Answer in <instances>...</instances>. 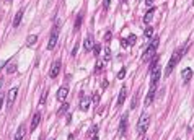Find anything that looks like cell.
Segmentation results:
<instances>
[{
  "mask_svg": "<svg viewBox=\"0 0 194 140\" xmlns=\"http://www.w3.org/2000/svg\"><path fill=\"white\" fill-rule=\"evenodd\" d=\"M186 52V49H176L175 52H173V55H171V59H170V62H168V65H166V69H165V75L166 77H170V73L175 70V67L178 65V62H179V59L183 57V54Z\"/></svg>",
  "mask_w": 194,
  "mask_h": 140,
  "instance_id": "6da1fadb",
  "label": "cell"
},
{
  "mask_svg": "<svg viewBox=\"0 0 194 140\" xmlns=\"http://www.w3.org/2000/svg\"><path fill=\"white\" fill-rule=\"evenodd\" d=\"M158 43H160L158 36L152 39V43L148 44V47L145 49V51H144V54H142V60H144V62H148V60H150V59L155 55V52H157V47H158Z\"/></svg>",
  "mask_w": 194,
  "mask_h": 140,
  "instance_id": "7a4b0ae2",
  "label": "cell"
},
{
  "mask_svg": "<svg viewBox=\"0 0 194 140\" xmlns=\"http://www.w3.org/2000/svg\"><path fill=\"white\" fill-rule=\"evenodd\" d=\"M148 122H150L148 114H142L140 119H139V122H137V134L139 135H145V132H147V129H148Z\"/></svg>",
  "mask_w": 194,
  "mask_h": 140,
  "instance_id": "3957f363",
  "label": "cell"
},
{
  "mask_svg": "<svg viewBox=\"0 0 194 140\" xmlns=\"http://www.w3.org/2000/svg\"><path fill=\"white\" fill-rule=\"evenodd\" d=\"M57 36H59V24H55L54 29H52V34H51V38H49V43H47V49H49V51H52L55 47V44H57Z\"/></svg>",
  "mask_w": 194,
  "mask_h": 140,
  "instance_id": "277c9868",
  "label": "cell"
},
{
  "mask_svg": "<svg viewBox=\"0 0 194 140\" xmlns=\"http://www.w3.org/2000/svg\"><path fill=\"white\" fill-rule=\"evenodd\" d=\"M160 77H162V72H160V67L157 65L153 70H150V86H157Z\"/></svg>",
  "mask_w": 194,
  "mask_h": 140,
  "instance_id": "5b68a950",
  "label": "cell"
},
{
  "mask_svg": "<svg viewBox=\"0 0 194 140\" xmlns=\"http://www.w3.org/2000/svg\"><path fill=\"white\" fill-rule=\"evenodd\" d=\"M16 94H18V88H12L8 91V94H7V108H13V103H15V98Z\"/></svg>",
  "mask_w": 194,
  "mask_h": 140,
  "instance_id": "8992f818",
  "label": "cell"
},
{
  "mask_svg": "<svg viewBox=\"0 0 194 140\" xmlns=\"http://www.w3.org/2000/svg\"><path fill=\"white\" fill-rule=\"evenodd\" d=\"M126 129H127V114H124V116L121 117V122H119V129H117V135H119V137H122V135L126 134Z\"/></svg>",
  "mask_w": 194,
  "mask_h": 140,
  "instance_id": "52a82bcc",
  "label": "cell"
},
{
  "mask_svg": "<svg viewBox=\"0 0 194 140\" xmlns=\"http://www.w3.org/2000/svg\"><path fill=\"white\" fill-rule=\"evenodd\" d=\"M59 70H60V60H55L52 65H51V70H49V77L51 78H55L59 75Z\"/></svg>",
  "mask_w": 194,
  "mask_h": 140,
  "instance_id": "ba28073f",
  "label": "cell"
},
{
  "mask_svg": "<svg viewBox=\"0 0 194 140\" xmlns=\"http://www.w3.org/2000/svg\"><path fill=\"white\" fill-rule=\"evenodd\" d=\"M90 104H91V99H90L88 96H82L80 98V103H78V108H80L82 111H88Z\"/></svg>",
  "mask_w": 194,
  "mask_h": 140,
  "instance_id": "9c48e42d",
  "label": "cell"
},
{
  "mask_svg": "<svg viewBox=\"0 0 194 140\" xmlns=\"http://www.w3.org/2000/svg\"><path fill=\"white\" fill-rule=\"evenodd\" d=\"M41 122V113L38 111V113H34V116L33 119H31V127H30V130L33 132V130H36V127H38V124Z\"/></svg>",
  "mask_w": 194,
  "mask_h": 140,
  "instance_id": "30bf717a",
  "label": "cell"
},
{
  "mask_svg": "<svg viewBox=\"0 0 194 140\" xmlns=\"http://www.w3.org/2000/svg\"><path fill=\"white\" fill-rule=\"evenodd\" d=\"M191 77H193V69L186 67V69L181 72V78H183V83H189V80H191Z\"/></svg>",
  "mask_w": 194,
  "mask_h": 140,
  "instance_id": "8fae6325",
  "label": "cell"
},
{
  "mask_svg": "<svg viewBox=\"0 0 194 140\" xmlns=\"http://www.w3.org/2000/svg\"><path fill=\"white\" fill-rule=\"evenodd\" d=\"M67 94H69V86H67V85L60 86V88H59V91H57V99H59V101H64Z\"/></svg>",
  "mask_w": 194,
  "mask_h": 140,
  "instance_id": "7c38bea8",
  "label": "cell"
},
{
  "mask_svg": "<svg viewBox=\"0 0 194 140\" xmlns=\"http://www.w3.org/2000/svg\"><path fill=\"white\" fill-rule=\"evenodd\" d=\"M155 90H157V86H150V91H148L147 98H145V106H150L152 101L155 99Z\"/></svg>",
  "mask_w": 194,
  "mask_h": 140,
  "instance_id": "4fadbf2b",
  "label": "cell"
},
{
  "mask_svg": "<svg viewBox=\"0 0 194 140\" xmlns=\"http://www.w3.org/2000/svg\"><path fill=\"white\" fill-rule=\"evenodd\" d=\"M126 94H127V88H126V86H122V88H121L119 96H117V101H116V106H117V108H119V106H122L124 99H126Z\"/></svg>",
  "mask_w": 194,
  "mask_h": 140,
  "instance_id": "5bb4252c",
  "label": "cell"
},
{
  "mask_svg": "<svg viewBox=\"0 0 194 140\" xmlns=\"http://www.w3.org/2000/svg\"><path fill=\"white\" fill-rule=\"evenodd\" d=\"M93 46H95V43H93V38H91V34H88V36L85 38L83 47H85V51H86V52H90V51L93 49Z\"/></svg>",
  "mask_w": 194,
  "mask_h": 140,
  "instance_id": "9a60e30c",
  "label": "cell"
},
{
  "mask_svg": "<svg viewBox=\"0 0 194 140\" xmlns=\"http://www.w3.org/2000/svg\"><path fill=\"white\" fill-rule=\"evenodd\" d=\"M25 132H26V127L21 124V125L18 127V130H16L15 139H13V140H23V139H25Z\"/></svg>",
  "mask_w": 194,
  "mask_h": 140,
  "instance_id": "2e32d148",
  "label": "cell"
},
{
  "mask_svg": "<svg viewBox=\"0 0 194 140\" xmlns=\"http://www.w3.org/2000/svg\"><path fill=\"white\" fill-rule=\"evenodd\" d=\"M153 15H155V8H153V7H152V8L148 10L147 13H145V18H144V21H145V23L148 24V23L152 21V18H153Z\"/></svg>",
  "mask_w": 194,
  "mask_h": 140,
  "instance_id": "e0dca14e",
  "label": "cell"
},
{
  "mask_svg": "<svg viewBox=\"0 0 194 140\" xmlns=\"http://www.w3.org/2000/svg\"><path fill=\"white\" fill-rule=\"evenodd\" d=\"M98 125H93L91 129H90V132H88V135H90V139L91 140H98Z\"/></svg>",
  "mask_w": 194,
  "mask_h": 140,
  "instance_id": "ac0fdd59",
  "label": "cell"
},
{
  "mask_svg": "<svg viewBox=\"0 0 194 140\" xmlns=\"http://www.w3.org/2000/svg\"><path fill=\"white\" fill-rule=\"evenodd\" d=\"M21 18H23V10H20V12L15 15V18H13V26H18L20 21H21Z\"/></svg>",
  "mask_w": 194,
  "mask_h": 140,
  "instance_id": "d6986e66",
  "label": "cell"
},
{
  "mask_svg": "<svg viewBox=\"0 0 194 140\" xmlns=\"http://www.w3.org/2000/svg\"><path fill=\"white\" fill-rule=\"evenodd\" d=\"M7 72H8V73H13V72H16V62L10 60L8 64H7Z\"/></svg>",
  "mask_w": 194,
  "mask_h": 140,
  "instance_id": "ffe728a7",
  "label": "cell"
},
{
  "mask_svg": "<svg viewBox=\"0 0 194 140\" xmlns=\"http://www.w3.org/2000/svg\"><path fill=\"white\" fill-rule=\"evenodd\" d=\"M80 26H82V15H78L77 20H75V24H74V31H75V33L80 29Z\"/></svg>",
  "mask_w": 194,
  "mask_h": 140,
  "instance_id": "44dd1931",
  "label": "cell"
},
{
  "mask_svg": "<svg viewBox=\"0 0 194 140\" xmlns=\"http://www.w3.org/2000/svg\"><path fill=\"white\" fill-rule=\"evenodd\" d=\"M158 60H160V57H158V55H153V60H152V64H150V70H153L155 67H157Z\"/></svg>",
  "mask_w": 194,
  "mask_h": 140,
  "instance_id": "7402d4cb",
  "label": "cell"
},
{
  "mask_svg": "<svg viewBox=\"0 0 194 140\" xmlns=\"http://www.w3.org/2000/svg\"><path fill=\"white\" fill-rule=\"evenodd\" d=\"M103 65H105V60H103V59H100V60L96 62V67H95V70H96V72H101Z\"/></svg>",
  "mask_w": 194,
  "mask_h": 140,
  "instance_id": "603a6c76",
  "label": "cell"
},
{
  "mask_svg": "<svg viewBox=\"0 0 194 140\" xmlns=\"http://www.w3.org/2000/svg\"><path fill=\"white\" fill-rule=\"evenodd\" d=\"M38 38L34 36V34H31V36H28V46H34V43H36Z\"/></svg>",
  "mask_w": 194,
  "mask_h": 140,
  "instance_id": "cb8c5ba5",
  "label": "cell"
},
{
  "mask_svg": "<svg viewBox=\"0 0 194 140\" xmlns=\"http://www.w3.org/2000/svg\"><path fill=\"white\" fill-rule=\"evenodd\" d=\"M67 109H69V104H67V103H65V104H62V106H60V109H59V116L65 114V113H67Z\"/></svg>",
  "mask_w": 194,
  "mask_h": 140,
  "instance_id": "d4e9b609",
  "label": "cell"
},
{
  "mask_svg": "<svg viewBox=\"0 0 194 140\" xmlns=\"http://www.w3.org/2000/svg\"><path fill=\"white\" fill-rule=\"evenodd\" d=\"M136 41H137V36H136V34H131V36L127 38V43H129V46H132Z\"/></svg>",
  "mask_w": 194,
  "mask_h": 140,
  "instance_id": "484cf974",
  "label": "cell"
},
{
  "mask_svg": "<svg viewBox=\"0 0 194 140\" xmlns=\"http://www.w3.org/2000/svg\"><path fill=\"white\" fill-rule=\"evenodd\" d=\"M152 36H153V28L148 26L147 29H145V38H152Z\"/></svg>",
  "mask_w": 194,
  "mask_h": 140,
  "instance_id": "4316f807",
  "label": "cell"
},
{
  "mask_svg": "<svg viewBox=\"0 0 194 140\" xmlns=\"http://www.w3.org/2000/svg\"><path fill=\"white\" fill-rule=\"evenodd\" d=\"M111 59V49H109V46H106V49H105V60H109Z\"/></svg>",
  "mask_w": 194,
  "mask_h": 140,
  "instance_id": "83f0119b",
  "label": "cell"
},
{
  "mask_svg": "<svg viewBox=\"0 0 194 140\" xmlns=\"http://www.w3.org/2000/svg\"><path fill=\"white\" fill-rule=\"evenodd\" d=\"M137 103H139V94H136V96H134L132 104H131V109H136V108H137Z\"/></svg>",
  "mask_w": 194,
  "mask_h": 140,
  "instance_id": "f1b7e54d",
  "label": "cell"
},
{
  "mask_svg": "<svg viewBox=\"0 0 194 140\" xmlns=\"http://www.w3.org/2000/svg\"><path fill=\"white\" fill-rule=\"evenodd\" d=\"M93 103H96V104L100 103V91H96L95 94H93Z\"/></svg>",
  "mask_w": 194,
  "mask_h": 140,
  "instance_id": "f546056e",
  "label": "cell"
},
{
  "mask_svg": "<svg viewBox=\"0 0 194 140\" xmlns=\"http://www.w3.org/2000/svg\"><path fill=\"white\" fill-rule=\"evenodd\" d=\"M100 51H101V46H100V44L93 46V52H95V55H98V54H100Z\"/></svg>",
  "mask_w": 194,
  "mask_h": 140,
  "instance_id": "4dcf8cb0",
  "label": "cell"
},
{
  "mask_svg": "<svg viewBox=\"0 0 194 140\" xmlns=\"http://www.w3.org/2000/svg\"><path fill=\"white\" fill-rule=\"evenodd\" d=\"M124 77H126V69H122L119 73H117V78H119V80H122Z\"/></svg>",
  "mask_w": 194,
  "mask_h": 140,
  "instance_id": "1f68e13d",
  "label": "cell"
},
{
  "mask_svg": "<svg viewBox=\"0 0 194 140\" xmlns=\"http://www.w3.org/2000/svg\"><path fill=\"white\" fill-rule=\"evenodd\" d=\"M46 98H47V91H44L43 96H41V104H46Z\"/></svg>",
  "mask_w": 194,
  "mask_h": 140,
  "instance_id": "d6a6232c",
  "label": "cell"
},
{
  "mask_svg": "<svg viewBox=\"0 0 194 140\" xmlns=\"http://www.w3.org/2000/svg\"><path fill=\"white\" fill-rule=\"evenodd\" d=\"M111 36H113V34H111V31H106V36H105L106 43H109V41H111Z\"/></svg>",
  "mask_w": 194,
  "mask_h": 140,
  "instance_id": "836d02e7",
  "label": "cell"
},
{
  "mask_svg": "<svg viewBox=\"0 0 194 140\" xmlns=\"http://www.w3.org/2000/svg\"><path fill=\"white\" fill-rule=\"evenodd\" d=\"M109 3H111V0H103V8H105V10H108Z\"/></svg>",
  "mask_w": 194,
  "mask_h": 140,
  "instance_id": "e575fe53",
  "label": "cell"
},
{
  "mask_svg": "<svg viewBox=\"0 0 194 140\" xmlns=\"http://www.w3.org/2000/svg\"><path fill=\"white\" fill-rule=\"evenodd\" d=\"M121 44H122V47H129V43H127V39H122V41H121Z\"/></svg>",
  "mask_w": 194,
  "mask_h": 140,
  "instance_id": "d590c367",
  "label": "cell"
},
{
  "mask_svg": "<svg viewBox=\"0 0 194 140\" xmlns=\"http://www.w3.org/2000/svg\"><path fill=\"white\" fill-rule=\"evenodd\" d=\"M77 51H78V44H77V46H75L74 49H72V55H75V54H77Z\"/></svg>",
  "mask_w": 194,
  "mask_h": 140,
  "instance_id": "8d00e7d4",
  "label": "cell"
},
{
  "mask_svg": "<svg viewBox=\"0 0 194 140\" xmlns=\"http://www.w3.org/2000/svg\"><path fill=\"white\" fill-rule=\"evenodd\" d=\"M101 86H103V88H106V86H108V82H106V80H103V82H101Z\"/></svg>",
  "mask_w": 194,
  "mask_h": 140,
  "instance_id": "74e56055",
  "label": "cell"
},
{
  "mask_svg": "<svg viewBox=\"0 0 194 140\" xmlns=\"http://www.w3.org/2000/svg\"><path fill=\"white\" fill-rule=\"evenodd\" d=\"M2 106H3V96L0 94V109H2Z\"/></svg>",
  "mask_w": 194,
  "mask_h": 140,
  "instance_id": "f35d334b",
  "label": "cell"
},
{
  "mask_svg": "<svg viewBox=\"0 0 194 140\" xmlns=\"http://www.w3.org/2000/svg\"><path fill=\"white\" fill-rule=\"evenodd\" d=\"M2 85H3V80H2V77H0V90H2Z\"/></svg>",
  "mask_w": 194,
  "mask_h": 140,
  "instance_id": "ab89813d",
  "label": "cell"
},
{
  "mask_svg": "<svg viewBox=\"0 0 194 140\" xmlns=\"http://www.w3.org/2000/svg\"><path fill=\"white\" fill-rule=\"evenodd\" d=\"M152 2H153V0H147V3H148V5H152Z\"/></svg>",
  "mask_w": 194,
  "mask_h": 140,
  "instance_id": "60d3db41",
  "label": "cell"
},
{
  "mask_svg": "<svg viewBox=\"0 0 194 140\" xmlns=\"http://www.w3.org/2000/svg\"><path fill=\"white\" fill-rule=\"evenodd\" d=\"M144 140H148V139H147V137H144Z\"/></svg>",
  "mask_w": 194,
  "mask_h": 140,
  "instance_id": "b9f144b4",
  "label": "cell"
},
{
  "mask_svg": "<svg viewBox=\"0 0 194 140\" xmlns=\"http://www.w3.org/2000/svg\"><path fill=\"white\" fill-rule=\"evenodd\" d=\"M39 140H43V139H39Z\"/></svg>",
  "mask_w": 194,
  "mask_h": 140,
  "instance_id": "7bdbcfd3",
  "label": "cell"
},
{
  "mask_svg": "<svg viewBox=\"0 0 194 140\" xmlns=\"http://www.w3.org/2000/svg\"><path fill=\"white\" fill-rule=\"evenodd\" d=\"M176 140H179V139H176Z\"/></svg>",
  "mask_w": 194,
  "mask_h": 140,
  "instance_id": "ee69618b",
  "label": "cell"
},
{
  "mask_svg": "<svg viewBox=\"0 0 194 140\" xmlns=\"http://www.w3.org/2000/svg\"><path fill=\"white\" fill-rule=\"evenodd\" d=\"M193 3H194V2H193Z\"/></svg>",
  "mask_w": 194,
  "mask_h": 140,
  "instance_id": "f6af8a7d",
  "label": "cell"
}]
</instances>
